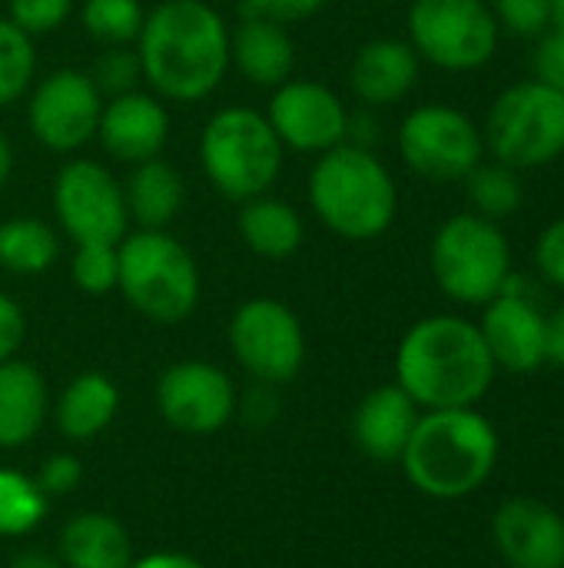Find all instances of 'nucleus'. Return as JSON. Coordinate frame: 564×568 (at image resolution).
<instances>
[{"mask_svg": "<svg viewBox=\"0 0 564 568\" xmlns=\"http://www.w3.org/2000/svg\"><path fill=\"white\" fill-rule=\"evenodd\" d=\"M136 57L160 100H206L229 70V23L206 0H160L143 20Z\"/></svg>", "mask_w": 564, "mask_h": 568, "instance_id": "obj_1", "label": "nucleus"}, {"mask_svg": "<svg viewBox=\"0 0 564 568\" xmlns=\"http://www.w3.org/2000/svg\"><path fill=\"white\" fill-rule=\"evenodd\" d=\"M495 379L479 323L462 316L419 320L396 349V383L419 409H469Z\"/></svg>", "mask_w": 564, "mask_h": 568, "instance_id": "obj_2", "label": "nucleus"}, {"mask_svg": "<svg viewBox=\"0 0 564 568\" xmlns=\"http://www.w3.org/2000/svg\"><path fill=\"white\" fill-rule=\"evenodd\" d=\"M399 463L422 496L442 503L465 499L495 473L499 433L475 406L425 409Z\"/></svg>", "mask_w": 564, "mask_h": 568, "instance_id": "obj_3", "label": "nucleus"}, {"mask_svg": "<svg viewBox=\"0 0 564 568\" xmlns=\"http://www.w3.org/2000/svg\"><path fill=\"white\" fill-rule=\"evenodd\" d=\"M309 206L319 223L349 243L379 240L399 213V190L389 166L356 143L319 153L309 173Z\"/></svg>", "mask_w": 564, "mask_h": 568, "instance_id": "obj_4", "label": "nucleus"}, {"mask_svg": "<svg viewBox=\"0 0 564 568\" xmlns=\"http://www.w3.org/2000/svg\"><path fill=\"white\" fill-rule=\"evenodd\" d=\"M283 153L273 123L253 106H223L199 133V166L213 190L233 203L269 193L283 173Z\"/></svg>", "mask_w": 564, "mask_h": 568, "instance_id": "obj_5", "label": "nucleus"}, {"mask_svg": "<svg viewBox=\"0 0 564 568\" xmlns=\"http://www.w3.org/2000/svg\"><path fill=\"white\" fill-rule=\"evenodd\" d=\"M116 290L146 320L173 326L199 303V266L193 253L166 230L126 233L116 246Z\"/></svg>", "mask_w": 564, "mask_h": 568, "instance_id": "obj_6", "label": "nucleus"}, {"mask_svg": "<svg viewBox=\"0 0 564 568\" xmlns=\"http://www.w3.org/2000/svg\"><path fill=\"white\" fill-rule=\"evenodd\" d=\"M429 266L449 300L462 306H485L512 280V246L495 220L455 213L435 230Z\"/></svg>", "mask_w": 564, "mask_h": 568, "instance_id": "obj_7", "label": "nucleus"}, {"mask_svg": "<svg viewBox=\"0 0 564 568\" xmlns=\"http://www.w3.org/2000/svg\"><path fill=\"white\" fill-rule=\"evenodd\" d=\"M485 150L512 170H539L564 156V93L545 80L505 87L482 130Z\"/></svg>", "mask_w": 564, "mask_h": 568, "instance_id": "obj_8", "label": "nucleus"}, {"mask_svg": "<svg viewBox=\"0 0 564 568\" xmlns=\"http://www.w3.org/2000/svg\"><path fill=\"white\" fill-rule=\"evenodd\" d=\"M502 40L489 0H412L409 43L419 60L449 73L485 67Z\"/></svg>", "mask_w": 564, "mask_h": 568, "instance_id": "obj_9", "label": "nucleus"}, {"mask_svg": "<svg viewBox=\"0 0 564 568\" xmlns=\"http://www.w3.org/2000/svg\"><path fill=\"white\" fill-rule=\"evenodd\" d=\"M399 153L412 173L432 183L465 180L485 156L482 130L449 103H422L399 126Z\"/></svg>", "mask_w": 564, "mask_h": 568, "instance_id": "obj_10", "label": "nucleus"}, {"mask_svg": "<svg viewBox=\"0 0 564 568\" xmlns=\"http://www.w3.org/2000/svg\"><path fill=\"white\" fill-rule=\"evenodd\" d=\"M229 349L253 379L279 386L299 376L306 363V333L286 303L256 296L233 313Z\"/></svg>", "mask_w": 564, "mask_h": 568, "instance_id": "obj_11", "label": "nucleus"}, {"mask_svg": "<svg viewBox=\"0 0 564 568\" xmlns=\"http://www.w3.org/2000/svg\"><path fill=\"white\" fill-rule=\"evenodd\" d=\"M53 213L73 246H116L130 233L123 183L96 160H70L60 166L53 176Z\"/></svg>", "mask_w": 564, "mask_h": 568, "instance_id": "obj_12", "label": "nucleus"}, {"mask_svg": "<svg viewBox=\"0 0 564 568\" xmlns=\"http://www.w3.org/2000/svg\"><path fill=\"white\" fill-rule=\"evenodd\" d=\"M106 97L83 70H53L30 90L27 123L40 146L73 153L96 140Z\"/></svg>", "mask_w": 564, "mask_h": 568, "instance_id": "obj_13", "label": "nucleus"}, {"mask_svg": "<svg viewBox=\"0 0 564 568\" xmlns=\"http://www.w3.org/2000/svg\"><path fill=\"white\" fill-rule=\"evenodd\" d=\"M160 416L186 436H213L236 413V386L206 359H183L156 379Z\"/></svg>", "mask_w": 564, "mask_h": 568, "instance_id": "obj_14", "label": "nucleus"}, {"mask_svg": "<svg viewBox=\"0 0 564 568\" xmlns=\"http://www.w3.org/2000/svg\"><path fill=\"white\" fill-rule=\"evenodd\" d=\"M279 143L296 153H326L349 140V110L336 90L319 80H286L273 90L269 113Z\"/></svg>", "mask_w": 564, "mask_h": 568, "instance_id": "obj_15", "label": "nucleus"}, {"mask_svg": "<svg viewBox=\"0 0 564 568\" xmlns=\"http://www.w3.org/2000/svg\"><path fill=\"white\" fill-rule=\"evenodd\" d=\"M479 333L495 359V369L535 373L545 366V313L515 290V276L492 303H485Z\"/></svg>", "mask_w": 564, "mask_h": 568, "instance_id": "obj_16", "label": "nucleus"}, {"mask_svg": "<svg viewBox=\"0 0 564 568\" xmlns=\"http://www.w3.org/2000/svg\"><path fill=\"white\" fill-rule=\"evenodd\" d=\"M96 140L120 163L136 166L143 160H153L170 140V110L156 93L146 90L110 97L100 113Z\"/></svg>", "mask_w": 564, "mask_h": 568, "instance_id": "obj_17", "label": "nucleus"}, {"mask_svg": "<svg viewBox=\"0 0 564 568\" xmlns=\"http://www.w3.org/2000/svg\"><path fill=\"white\" fill-rule=\"evenodd\" d=\"M492 536L512 568H564V516L539 499H509Z\"/></svg>", "mask_w": 564, "mask_h": 568, "instance_id": "obj_18", "label": "nucleus"}, {"mask_svg": "<svg viewBox=\"0 0 564 568\" xmlns=\"http://www.w3.org/2000/svg\"><path fill=\"white\" fill-rule=\"evenodd\" d=\"M422 409L416 399L399 386H376L362 396V403L352 413V439L359 453L372 463H399Z\"/></svg>", "mask_w": 564, "mask_h": 568, "instance_id": "obj_19", "label": "nucleus"}, {"mask_svg": "<svg viewBox=\"0 0 564 568\" xmlns=\"http://www.w3.org/2000/svg\"><path fill=\"white\" fill-rule=\"evenodd\" d=\"M229 67H236L253 87L276 90L293 80L296 40L286 23L266 17H246L229 30Z\"/></svg>", "mask_w": 564, "mask_h": 568, "instance_id": "obj_20", "label": "nucleus"}, {"mask_svg": "<svg viewBox=\"0 0 564 568\" xmlns=\"http://www.w3.org/2000/svg\"><path fill=\"white\" fill-rule=\"evenodd\" d=\"M419 53L412 50L409 40L396 37H379L359 47L352 57L349 83L352 93L366 106H389L399 103L419 80Z\"/></svg>", "mask_w": 564, "mask_h": 568, "instance_id": "obj_21", "label": "nucleus"}, {"mask_svg": "<svg viewBox=\"0 0 564 568\" xmlns=\"http://www.w3.org/2000/svg\"><path fill=\"white\" fill-rule=\"evenodd\" d=\"M50 413V389L37 366L23 359L0 363V449L27 446Z\"/></svg>", "mask_w": 564, "mask_h": 568, "instance_id": "obj_22", "label": "nucleus"}, {"mask_svg": "<svg viewBox=\"0 0 564 568\" xmlns=\"http://www.w3.org/2000/svg\"><path fill=\"white\" fill-rule=\"evenodd\" d=\"M57 559L63 568H130L133 539L126 526L110 513H76L60 529Z\"/></svg>", "mask_w": 564, "mask_h": 568, "instance_id": "obj_23", "label": "nucleus"}, {"mask_svg": "<svg viewBox=\"0 0 564 568\" xmlns=\"http://www.w3.org/2000/svg\"><path fill=\"white\" fill-rule=\"evenodd\" d=\"M123 200L130 223L140 230H166L186 203V183L173 163L153 156L133 166L123 183Z\"/></svg>", "mask_w": 564, "mask_h": 568, "instance_id": "obj_24", "label": "nucleus"}, {"mask_svg": "<svg viewBox=\"0 0 564 568\" xmlns=\"http://www.w3.org/2000/svg\"><path fill=\"white\" fill-rule=\"evenodd\" d=\"M120 413V389L106 373H80L73 376L57 399V429L70 443L96 439Z\"/></svg>", "mask_w": 564, "mask_h": 568, "instance_id": "obj_25", "label": "nucleus"}, {"mask_svg": "<svg viewBox=\"0 0 564 568\" xmlns=\"http://www.w3.org/2000/svg\"><path fill=\"white\" fill-rule=\"evenodd\" d=\"M236 230L243 243L263 260H289L302 246V236H306V226L296 206L273 193L246 200L239 210Z\"/></svg>", "mask_w": 564, "mask_h": 568, "instance_id": "obj_26", "label": "nucleus"}, {"mask_svg": "<svg viewBox=\"0 0 564 568\" xmlns=\"http://www.w3.org/2000/svg\"><path fill=\"white\" fill-rule=\"evenodd\" d=\"M60 256L57 230L37 216H17L0 223V266L17 276H40Z\"/></svg>", "mask_w": 564, "mask_h": 568, "instance_id": "obj_27", "label": "nucleus"}, {"mask_svg": "<svg viewBox=\"0 0 564 568\" xmlns=\"http://www.w3.org/2000/svg\"><path fill=\"white\" fill-rule=\"evenodd\" d=\"M469 203L472 213L485 216V220H509L512 213H519V206L525 203V186L519 170L505 166V163H479L469 176Z\"/></svg>", "mask_w": 564, "mask_h": 568, "instance_id": "obj_28", "label": "nucleus"}, {"mask_svg": "<svg viewBox=\"0 0 564 568\" xmlns=\"http://www.w3.org/2000/svg\"><path fill=\"white\" fill-rule=\"evenodd\" d=\"M47 509H50V499L40 493L37 479L17 469H0V536L3 539L30 536L47 519Z\"/></svg>", "mask_w": 564, "mask_h": 568, "instance_id": "obj_29", "label": "nucleus"}, {"mask_svg": "<svg viewBox=\"0 0 564 568\" xmlns=\"http://www.w3.org/2000/svg\"><path fill=\"white\" fill-rule=\"evenodd\" d=\"M146 10L140 0H86L83 27L103 47H133L143 30Z\"/></svg>", "mask_w": 564, "mask_h": 568, "instance_id": "obj_30", "label": "nucleus"}, {"mask_svg": "<svg viewBox=\"0 0 564 568\" xmlns=\"http://www.w3.org/2000/svg\"><path fill=\"white\" fill-rule=\"evenodd\" d=\"M37 73V47L33 37L0 17V106L17 103Z\"/></svg>", "mask_w": 564, "mask_h": 568, "instance_id": "obj_31", "label": "nucleus"}, {"mask_svg": "<svg viewBox=\"0 0 564 568\" xmlns=\"http://www.w3.org/2000/svg\"><path fill=\"white\" fill-rule=\"evenodd\" d=\"M116 246H110V243H83V246H73L70 280H73V286L80 293H86V296H106V293L116 290V276H120Z\"/></svg>", "mask_w": 564, "mask_h": 568, "instance_id": "obj_32", "label": "nucleus"}, {"mask_svg": "<svg viewBox=\"0 0 564 568\" xmlns=\"http://www.w3.org/2000/svg\"><path fill=\"white\" fill-rule=\"evenodd\" d=\"M93 83L100 87L103 97H120L136 90V80H143L140 57L133 47H106L96 63H93Z\"/></svg>", "mask_w": 564, "mask_h": 568, "instance_id": "obj_33", "label": "nucleus"}, {"mask_svg": "<svg viewBox=\"0 0 564 568\" xmlns=\"http://www.w3.org/2000/svg\"><path fill=\"white\" fill-rule=\"evenodd\" d=\"M73 10V0H7V20L30 37L60 30Z\"/></svg>", "mask_w": 564, "mask_h": 568, "instance_id": "obj_34", "label": "nucleus"}, {"mask_svg": "<svg viewBox=\"0 0 564 568\" xmlns=\"http://www.w3.org/2000/svg\"><path fill=\"white\" fill-rule=\"evenodd\" d=\"M492 13L515 37H542L552 30V0H495Z\"/></svg>", "mask_w": 564, "mask_h": 568, "instance_id": "obj_35", "label": "nucleus"}, {"mask_svg": "<svg viewBox=\"0 0 564 568\" xmlns=\"http://www.w3.org/2000/svg\"><path fill=\"white\" fill-rule=\"evenodd\" d=\"M33 479H37V486H40V493H43L47 499L70 496V493L80 486V479H83V466H80L76 456L57 453V456H50V459L40 466V473H37Z\"/></svg>", "mask_w": 564, "mask_h": 568, "instance_id": "obj_36", "label": "nucleus"}, {"mask_svg": "<svg viewBox=\"0 0 564 568\" xmlns=\"http://www.w3.org/2000/svg\"><path fill=\"white\" fill-rule=\"evenodd\" d=\"M535 266L539 273L552 283L564 290V216H558L555 223H548L542 233H539V243H535Z\"/></svg>", "mask_w": 564, "mask_h": 568, "instance_id": "obj_37", "label": "nucleus"}, {"mask_svg": "<svg viewBox=\"0 0 564 568\" xmlns=\"http://www.w3.org/2000/svg\"><path fill=\"white\" fill-rule=\"evenodd\" d=\"M329 0H243L239 3V13L246 17H266V20H276V23H296V20H306L312 13H319Z\"/></svg>", "mask_w": 564, "mask_h": 568, "instance_id": "obj_38", "label": "nucleus"}, {"mask_svg": "<svg viewBox=\"0 0 564 568\" xmlns=\"http://www.w3.org/2000/svg\"><path fill=\"white\" fill-rule=\"evenodd\" d=\"M535 77L564 93V33L545 30L535 50Z\"/></svg>", "mask_w": 564, "mask_h": 568, "instance_id": "obj_39", "label": "nucleus"}, {"mask_svg": "<svg viewBox=\"0 0 564 568\" xmlns=\"http://www.w3.org/2000/svg\"><path fill=\"white\" fill-rule=\"evenodd\" d=\"M27 336V316L17 300L0 293V363L13 359Z\"/></svg>", "mask_w": 564, "mask_h": 568, "instance_id": "obj_40", "label": "nucleus"}, {"mask_svg": "<svg viewBox=\"0 0 564 568\" xmlns=\"http://www.w3.org/2000/svg\"><path fill=\"white\" fill-rule=\"evenodd\" d=\"M545 363L564 369V303L545 316Z\"/></svg>", "mask_w": 564, "mask_h": 568, "instance_id": "obj_41", "label": "nucleus"}, {"mask_svg": "<svg viewBox=\"0 0 564 568\" xmlns=\"http://www.w3.org/2000/svg\"><path fill=\"white\" fill-rule=\"evenodd\" d=\"M130 568H206L199 559L186 556V552H150L143 559H133Z\"/></svg>", "mask_w": 564, "mask_h": 568, "instance_id": "obj_42", "label": "nucleus"}, {"mask_svg": "<svg viewBox=\"0 0 564 568\" xmlns=\"http://www.w3.org/2000/svg\"><path fill=\"white\" fill-rule=\"evenodd\" d=\"M7 568H63V562H60L57 556H50V552H37V549H27V552L13 556V559H10V566H7Z\"/></svg>", "mask_w": 564, "mask_h": 568, "instance_id": "obj_43", "label": "nucleus"}, {"mask_svg": "<svg viewBox=\"0 0 564 568\" xmlns=\"http://www.w3.org/2000/svg\"><path fill=\"white\" fill-rule=\"evenodd\" d=\"M10 170H13V150H10V140L0 133V190H3L7 180H10Z\"/></svg>", "mask_w": 564, "mask_h": 568, "instance_id": "obj_44", "label": "nucleus"}, {"mask_svg": "<svg viewBox=\"0 0 564 568\" xmlns=\"http://www.w3.org/2000/svg\"><path fill=\"white\" fill-rule=\"evenodd\" d=\"M552 30L564 33V0H552Z\"/></svg>", "mask_w": 564, "mask_h": 568, "instance_id": "obj_45", "label": "nucleus"}]
</instances>
